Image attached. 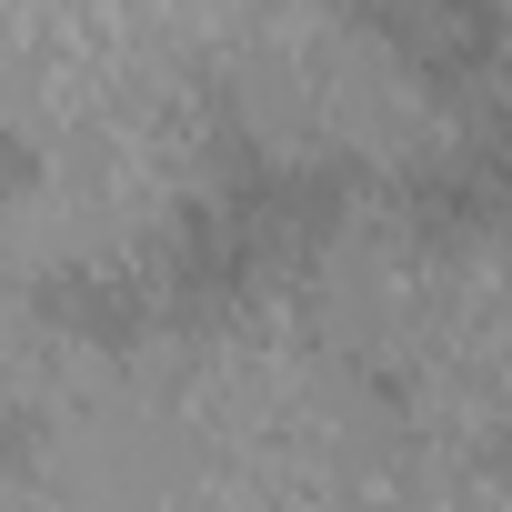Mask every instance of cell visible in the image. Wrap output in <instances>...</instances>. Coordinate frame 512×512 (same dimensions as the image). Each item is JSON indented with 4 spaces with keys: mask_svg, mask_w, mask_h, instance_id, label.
<instances>
[{
    "mask_svg": "<svg viewBox=\"0 0 512 512\" xmlns=\"http://www.w3.org/2000/svg\"><path fill=\"white\" fill-rule=\"evenodd\" d=\"M352 11L442 101H482L502 81V0H352Z\"/></svg>",
    "mask_w": 512,
    "mask_h": 512,
    "instance_id": "6da1fadb",
    "label": "cell"
},
{
    "mask_svg": "<svg viewBox=\"0 0 512 512\" xmlns=\"http://www.w3.org/2000/svg\"><path fill=\"white\" fill-rule=\"evenodd\" d=\"M472 131H492V141L512 151V71H502V81H492V91L472 101Z\"/></svg>",
    "mask_w": 512,
    "mask_h": 512,
    "instance_id": "3957f363",
    "label": "cell"
},
{
    "mask_svg": "<svg viewBox=\"0 0 512 512\" xmlns=\"http://www.w3.org/2000/svg\"><path fill=\"white\" fill-rule=\"evenodd\" d=\"M402 221L422 241H482V231H512V151L492 131H472L462 151L402 171Z\"/></svg>",
    "mask_w": 512,
    "mask_h": 512,
    "instance_id": "7a4b0ae2",
    "label": "cell"
}]
</instances>
